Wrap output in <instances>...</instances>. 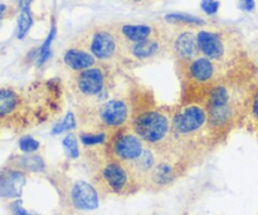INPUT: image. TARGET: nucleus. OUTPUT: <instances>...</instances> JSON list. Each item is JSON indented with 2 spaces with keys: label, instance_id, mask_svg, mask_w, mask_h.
<instances>
[{
  "label": "nucleus",
  "instance_id": "4be33fe9",
  "mask_svg": "<svg viewBox=\"0 0 258 215\" xmlns=\"http://www.w3.org/2000/svg\"><path fill=\"white\" fill-rule=\"evenodd\" d=\"M165 20L170 24H185V25H204L202 18L196 17V15L186 14V13H170L165 15Z\"/></svg>",
  "mask_w": 258,
  "mask_h": 215
},
{
  "label": "nucleus",
  "instance_id": "4468645a",
  "mask_svg": "<svg viewBox=\"0 0 258 215\" xmlns=\"http://www.w3.org/2000/svg\"><path fill=\"white\" fill-rule=\"evenodd\" d=\"M199 50L197 35L193 32H183L174 40V53L183 62H189Z\"/></svg>",
  "mask_w": 258,
  "mask_h": 215
},
{
  "label": "nucleus",
  "instance_id": "f3484780",
  "mask_svg": "<svg viewBox=\"0 0 258 215\" xmlns=\"http://www.w3.org/2000/svg\"><path fill=\"white\" fill-rule=\"evenodd\" d=\"M23 105V98L17 91L12 88L0 90V118H7L19 112Z\"/></svg>",
  "mask_w": 258,
  "mask_h": 215
},
{
  "label": "nucleus",
  "instance_id": "a878e982",
  "mask_svg": "<svg viewBox=\"0 0 258 215\" xmlns=\"http://www.w3.org/2000/svg\"><path fill=\"white\" fill-rule=\"evenodd\" d=\"M63 148H64L66 153H67L68 158L71 159H78L80 158V146H78V140L75 135L70 133L63 138L62 142Z\"/></svg>",
  "mask_w": 258,
  "mask_h": 215
},
{
  "label": "nucleus",
  "instance_id": "2f4dec72",
  "mask_svg": "<svg viewBox=\"0 0 258 215\" xmlns=\"http://www.w3.org/2000/svg\"><path fill=\"white\" fill-rule=\"evenodd\" d=\"M30 4H32V0H19L20 9H30Z\"/></svg>",
  "mask_w": 258,
  "mask_h": 215
},
{
  "label": "nucleus",
  "instance_id": "5701e85b",
  "mask_svg": "<svg viewBox=\"0 0 258 215\" xmlns=\"http://www.w3.org/2000/svg\"><path fill=\"white\" fill-rule=\"evenodd\" d=\"M55 33H57V28H55V24L53 23L52 27H50L49 33H48L47 38H45L44 43L42 44V47L39 48V52H38V58H37V65L40 67V65L44 64L50 57V45H52L53 39L55 38Z\"/></svg>",
  "mask_w": 258,
  "mask_h": 215
},
{
  "label": "nucleus",
  "instance_id": "aec40b11",
  "mask_svg": "<svg viewBox=\"0 0 258 215\" xmlns=\"http://www.w3.org/2000/svg\"><path fill=\"white\" fill-rule=\"evenodd\" d=\"M14 165L19 170L29 171V173H42L45 170L44 161L38 155H27L18 158Z\"/></svg>",
  "mask_w": 258,
  "mask_h": 215
},
{
  "label": "nucleus",
  "instance_id": "9b49d317",
  "mask_svg": "<svg viewBox=\"0 0 258 215\" xmlns=\"http://www.w3.org/2000/svg\"><path fill=\"white\" fill-rule=\"evenodd\" d=\"M198 48L204 57L211 60H221L226 55V43L219 33L201 30L197 34Z\"/></svg>",
  "mask_w": 258,
  "mask_h": 215
},
{
  "label": "nucleus",
  "instance_id": "7ed1b4c3",
  "mask_svg": "<svg viewBox=\"0 0 258 215\" xmlns=\"http://www.w3.org/2000/svg\"><path fill=\"white\" fill-rule=\"evenodd\" d=\"M243 95L224 83H217L207 95L206 106L208 115V126L213 131H221L229 127L242 110Z\"/></svg>",
  "mask_w": 258,
  "mask_h": 215
},
{
  "label": "nucleus",
  "instance_id": "473e14b6",
  "mask_svg": "<svg viewBox=\"0 0 258 215\" xmlns=\"http://www.w3.org/2000/svg\"><path fill=\"white\" fill-rule=\"evenodd\" d=\"M5 12H7V5L0 4V22H2V19L4 18Z\"/></svg>",
  "mask_w": 258,
  "mask_h": 215
},
{
  "label": "nucleus",
  "instance_id": "f257e3e1",
  "mask_svg": "<svg viewBox=\"0 0 258 215\" xmlns=\"http://www.w3.org/2000/svg\"><path fill=\"white\" fill-rule=\"evenodd\" d=\"M131 102L125 97H111L101 105L82 107L81 121L90 130L115 133L127 127L134 115Z\"/></svg>",
  "mask_w": 258,
  "mask_h": 215
},
{
  "label": "nucleus",
  "instance_id": "b1692460",
  "mask_svg": "<svg viewBox=\"0 0 258 215\" xmlns=\"http://www.w3.org/2000/svg\"><path fill=\"white\" fill-rule=\"evenodd\" d=\"M33 25V17L30 9H20L19 18H18V27H17V37L18 39H23L29 32Z\"/></svg>",
  "mask_w": 258,
  "mask_h": 215
},
{
  "label": "nucleus",
  "instance_id": "393cba45",
  "mask_svg": "<svg viewBox=\"0 0 258 215\" xmlns=\"http://www.w3.org/2000/svg\"><path fill=\"white\" fill-rule=\"evenodd\" d=\"M76 126H77V118H76L75 113L68 112L62 121L55 123L52 130V135H59V133L67 132V131H72L75 130Z\"/></svg>",
  "mask_w": 258,
  "mask_h": 215
},
{
  "label": "nucleus",
  "instance_id": "cd10ccee",
  "mask_svg": "<svg viewBox=\"0 0 258 215\" xmlns=\"http://www.w3.org/2000/svg\"><path fill=\"white\" fill-rule=\"evenodd\" d=\"M219 7H221V3L218 0H202L201 2L202 10L208 15L216 14L219 10Z\"/></svg>",
  "mask_w": 258,
  "mask_h": 215
},
{
  "label": "nucleus",
  "instance_id": "dca6fc26",
  "mask_svg": "<svg viewBox=\"0 0 258 215\" xmlns=\"http://www.w3.org/2000/svg\"><path fill=\"white\" fill-rule=\"evenodd\" d=\"M155 153L156 150L146 146L140 158H139L135 163L131 164L130 169L136 179L149 178V175L151 174L153 169L155 168V165L158 164V159H156Z\"/></svg>",
  "mask_w": 258,
  "mask_h": 215
},
{
  "label": "nucleus",
  "instance_id": "c85d7f7f",
  "mask_svg": "<svg viewBox=\"0 0 258 215\" xmlns=\"http://www.w3.org/2000/svg\"><path fill=\"white\" fill-rule=\"evenodd\" d=\"M10 209H12V213L13 215H40L38 213H34V211H29L23 206L22 200H15L13 201L12 205H10Z\"/></svg>",
  "mask_w": 258,
  "mask_h": 215
},
{
  "label": "nucleus",
  "instance_id": "f8f14e48",
  "mask_svg": "<svg viewBox=\"0 0 258 215\" xmlns=\"http://www.w3.org/2000/svg\"><path fill=\"white\" fill-rule=\"evenodd\" d=\"M24 171L19 169H7L0 171V196L4 199H18L25 185Z\"/></svg>",
  "mask_w": 258,
  "mask_h": 215
},
{
  "label": "nucleus",
  "instance_id": "7c9ffc66",
  "mask_svg": "<svg viewBox=\"0 0 258 215\" xmlns=\"http://www.w3.org/2000/svg\"><path fill=\"white\" fill-rule=\"evenodd\" d=\"M239 7L244 12H252L254 9V7H256V4H254V0H241V5Z\"/></svg>",
  "mask_w": 258,
  "mask_h": 215
},
{
  "label": "nucleus",
  "instance_id": "a211bd4d",
  "mask_svg": "<svg viewBox=\"0 0 258 215\" xmlns=\"http://www.w3.org/2000/svg\"><path fill=\"white\" fill-rule=\"evenodd\" d=\"M120 33L127 42L135 44V43L150 39L153 34V28L146 24H123Z\"/></svg>",
  "mask_w": 258,
  "mask_h": 215
},
{
  "label": "nucleus",
  "instance_id": "f03ea898",
  "mask_svg": "<svg viewBox=\"0 0 258 215\" xmlns=\"http://www.w3.org/2000/svg\"><path fill=\"white\" fill-rule=\"evenodd\" d=\"M131 128L146 146L160 153L174 141L171 117L160 108L146 107L134 112Z\"/></svg>",
  "mask_w": 258,
  "mask_h": 215
},
{
  "label": "nucleus",
  "instance_id": "6ab92c4d",
  "mask_svg": "<svg viewBox=\"0 0 258 215\" xmlns=\"http://www.w3.org/2000/svg\"><path fill=\"white\" fill-rule=\"evenodd\" d=\"M160 43L156 39H146L131 45V55L138 60H146L155 57L160 52Z\"/></svg>",
  "mask_w": 258,
  "mask_h": 215
},
{
  "label": "nucleus",
  "instance_id": "2eb2a0df",
  "mask_svg": "<svg viewBox=\"0 0 258 215\" xmlns=\"http://www.w3.org/2000/svg\"><path fill=\"white\" fill-rule=\"evenodd\" d=\"M178 176L176 168L171 161L161 160L158 161L155 168L153 169L151 174L149 175V180L158 188H164L173 183Z\"/></svg>",
  "mask_w": 258,
  "mask_h": 215
},
{
  "label": "nucleus",
  "instance_id": "9d476101",
  "mask_svg": "<svg viewBox=\"0 0 258 215\" xmlns=\"http://www.w3.org/2000/svg\"><path fill=\"white\" fill-rule=\"evenodd\" d=\"M71 201L77 210L91 211L100 205L98 193L87 181H76L71 189Z\"/></svg>",
  "mask_w": 258,
  "mask_h": 215
},
{
  "label": "nucleus",
  "instance_id": "bb28decb",
  "mask_svg": "<svg viewBox=\"0 0 258 215\" xmlns=\"http://www.w3.org/2000/svg\"><path fill=\"white\" fill-rule=\"evenodd\" d=\"M39 148H40L39 141L30 137V136H24V137L20 138L19 141V149L24 154H33L35 153Z\"/></svg>",
  "mask_w": 258,
  "mask_h": 215
},
{
  "label": "nucleus",
  "instance_id": "ddd939ff",
  "mask_svg": "<svg viewBox=\"0 0 258 215\" xmlns=\"http://www.w3.org/2000/svg\"><path fill=\"white\" fill-rule=\"evenodd\" d=\"M63 63L67 68L80 73L88 68L95 67L96 58L87 50L80 49V48H71V49L66 50L63 54Z\"/></svg>",
  "mask_w": 258,
  "mask_h": 215
},
{
  "label": "nucleus",
  "instance_id": "1a4fd4ad",
  "mask_svg": "<svg viewBox=\"0 0 258 215\" xmlns=\"http://www.w3.org/2000/svg\"><path fill=\"white\" fill-rule=\"evenodd\" d=\"M188 77L191 82L199 86H216L218 80V68L213 60L206 57H198L188 64Z\"/></svg>",
  "mask_w": 258,
  "mask_h": 215
},
{
  "label": "nucleus",
  "instance_id": "6e6552de",
  "mask_svg": "<svg viewBox=\"0 0 258 215\" xmlns=\"http://www.w3.org/2000/svg\"><path fill=\"white\" fill-rule=\"evenodd\" d=\"M90 53L98 60H111L117 53V39L106 29H98L90 39Z\"/></svg>",
  "mask_w": 258,
  "mask_h": 215
},
{
  "label": "nucleus",
  "instance_id": "c756f323",
  "mask_svg": "<svg viewBox=\"0 0 258 215\" xmlns=\"http://www.w3.org/2000/svg\"><path fill=\"white\" fill-rule=\"evenodd\" d=\"M249 112H251L254 121L258 122V91L252 96L251 101H249Z\"/></svg>",
  "mask_w": 258,
  "mask_h": 215
},
{
  "label": "nucleus",
  "instance_id": "72a5a7b5",
  "mask_svg": "<svg viewBox=\"0 0 258 215\" xmlns=\"http://www.w3.org/2000/svg\"><path fill=\"white\" fill-rule=\"evenodd\" d=\"M136 2H140V0H136Z\"/></svg>",
  "mask_w": 258,
  "mask_h": 215
},
{
  "label": "nucleus",
  "instance_id": "39448f33",
  "mask_svg": "<svg viewBox=\"0 0 258 215\" xmlns=\"http://www.w3.org/2000/svg\"><path fill=\"white\" fill-rule=\"evenodd\" d=\"M208 125L206 106L199 103L184 106L171 117V128L175 138H189L199 135Z\"/></svg>",
  "mask_w": 258,
  "mask_h": 215
},
{
  "label": "nucleus",
  "instance_id": "412c9836",
  "mask_svg": "<svg viewBox=\"0 0 258 215\" xmlns=\"http://www.w3.org/2000/svg\"><path fill=\"white\" fill-rule=\"evenodd\" d=\"M111 135L107 132H103V131H82L80 133V141L85 146H100V145H106L110 140Z\"/></svg>",
  "mask_w": 258,
  "mask_h": 215
},
{
  "label": "nucleus",
  "instance_id": "423d86ee",
  "mask_svg": "<svg viewBox=\"0 0 258 215\" xmlns=\"http://www.w3.org/2000/svg\"><path fill=\"white\" fill-rule=\"evenodd\" d=\"M107 148L110 159L130 166L140 158L146 145L133 128L125 127L111 135Z\"/></svg>",
  "mask_w": 258,
  "mask_h": 215
},
{
  "label": "nucleus",
  "instance_id": "0eeeda50",
  "mask_svg": "<svg viewBox=\"0 0 258 215\" xmlns=\"http://www.w3.org/2000/svg\"><path fill=\"white\" fill-rule=\"evenodd\" d=\"M100 174L106 188L115 194H125L130 191L134 181L136 180L130 166L112 159L101 168Z\"/></svg>",
  "mask_w": 258,
  "mask_h": 215
},
{
  "label": "nucleus",
  "instance_id": "20e7f679",
  "mask_svg": "<svg viewBox=\"0 0 258 215\" xmlns=\"http://www.w3.org/2000/svg\"><path fill=\"white\" fill-rule=\"evenodd\" d=\"M73 90L82 107H92L110 100V83L107 75L100 67H92L77 73Z\"/></svg>",
  "mask_w": 258,
  "mask_h": 215
}]
</instances>
